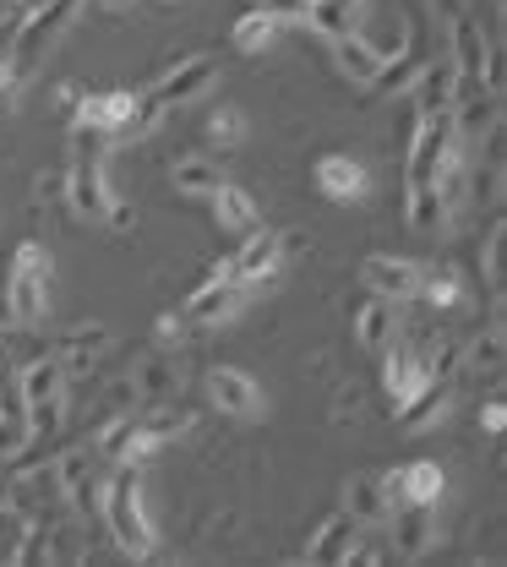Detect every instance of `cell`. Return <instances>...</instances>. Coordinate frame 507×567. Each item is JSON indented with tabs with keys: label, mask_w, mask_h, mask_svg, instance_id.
Returning <instances> with one entry per match:
<instances>
[{
	"label": "cell",
	"mask_w": 507,
	"mask_h": 567,
	"mask_svg": "<svg viewBox=\"0 0 507 567\" xmlns=\"http://www.w3.org/2000/svg\"><path fill=\"white\" fill-rule=\"evenodd\" d=\"M0 492H6V486H0ZM0 502H6V496H0Z\"/></svg>",
	"instance_id": "cell-41"
},
{
	"label": "cell",
	"mask_w": 507,
	"mask_h": 567,
	"mask_svg": "<svg viewBox=\"0 0 507 567\" xmlns=\"http://www.w3.org/2000/svg\"><path fill=\"white\" fill-rule=\"evenodd\" d=\"M55 486H61V496H66V507H72V513H93V507H99L104 481H99V464H93V453H87V447L61 453V464H55Z\"/></svg>",
	"instance_id": "cell-15"
},
{
	"label": "cell",
	"mask_w": 507,
	"mask_h": 567,
	"mask_svg": "<svg viewBox=\"0 0 507 567\" xmlns=\"http://www.w3.org/2000/svg\"><path fill=\"white\" fill-rule=\"evenodd\" d=\"M104 6H110V11H121V6H132V0H104Z\"/></svg>",
	"instance_id": "cell-40"
},
{
	"label": "cell",
	"mask_w": 507,
	"mask_h": 567,
	"mask_svg": "<svg viewBox=\"0 0 507 567\" xmlns=\"http://www.w3.org/2000/svg\"><path fill=\"white\" fill-rule=\"evenodd\" d=\"M50 251L39 240H22L11 251V268H6V322L11 328H44L50 317Z\"/></svg>",
	"instance_id": "cell-2"
},
{
	"label": "cell",
	"mask_w": 507,
	"mask_h": 567,
	"mask_svg": "<svg viewBox=\"0 0 507 567\" xmlns=\"http://www.w3.org/2000/svg\"><path fill=\"white\" fill-rule=\"evenodd\" d=\"M393 333H399V322H393V306L371 295V300L361 306V317H355V339H361L365 350L376 354L382 344H387V339H393Z\"/></svg>",
	"instance_id": "cell-25"
},
{
	"label": "cell",
	"mask_w": 507,
	"mask_h": 567,
	"mask_svg": "<svg viewBox=\"0 0 507 567\" xmlns=\"http://www.w3.org/2000/svg\"><path fill=\"white\" fill-rule=\"evenodd\" d=\"M208 142H214L218 153L240 147V142H246V110H235V104H218L214 121H208Z\"/></svg>",
	"instance_id": "cell-30"
},
{
	"label": "cell",
	"mask_w": 507,
	"mask_h": 567,
	"mask_svg": "<svg viewBox=\"0 0 507 567\" xmlns=\"http://www.w3.org/2000/svg\"><path fill=\"white\" fill-rule=\"evenodd\" d=\"M17 399H22V421H28L33 436L55 431V421H61V399H66V365H61L55 354L28 360L22 377H17Z\"/></svg>",
	"instance_id": "cell-5"
},
{
	"label": "cell",
	"mask_w": 507,
	"mask_h": 567,
	"mask_svg": "<svg viewBox=\"0 0 507 567\" xmlns=\"http://www.w3.org/2000/svg\"><path fill=\"white\" fill-rule=\"evenodd\" d=\"M486 284L503 289V224L486 235Z\"/></svg>",
	"instance_id": "cell-34"
},
{
	"label": "cell",
	"mask_w": 507,
	"mask_h": 567,
	"mask_svg": "<svg viewBox=\"0 0 507 567\" xmlns=\"http://www.w3.org/2000/svg\"><path fill=\"white\" fill-rule=\"evenodd\" d=\"M311 181H317V192H322L328 203H365V192H371L365 164L350 158V153H322L317 169H311Z\"/></svg>",
	"instance_id": "cell-14"
},
{
	"label": "cell",
	"mask_w": 507,
	"mask_h": 567,
	"mask_svg": "<svg viewBox=\"0 0 507 567\" xmlns=\"http://www.w3.org/2000/svg\"><path fill=\"white\" fill-rule=\"evenodd\" d=\"M355 540H361V524H355L350 513H333V518H328V524L311 535V546H306V563H350Z\"/></svg>",
	"instance_id": "cell-19"
},
{
	"label": "cell",
	"mask_w": 507,
	"mask_h": 567,
	"mask_svg": "<svg viewBox=\"0 0 507 567\" xmlns=\"http://www.w3.org/2000/svg\"><path fill=\"white\" fill-rule=\"evenodd\" d=\"M328 44H333L339 71H344L350 82H365V87H371V76H376L382 61H387V50H382V44H371L365 33H339V39H328Z\"/></svg>",
	"instance_id": "cell-17"
},
{
	"label": "cell",
	"mask_w": 507,
	"mask_h": 567,
	"mask_svg": "<svg viewBox=\"0 0 507 567\" xmlns=\"http://www.w3.org/2000/svg\"><path fill=\"white\" fill-rule=\"evenodd\" d=\"M6 365V360H0ZM6 393H11V382H6V371H0V410H6Z\"/></svg>",
	"instance_id": "cell-39"
},
{
	"label": "cell",
	"mask_w": 507,
	"mask_h": 567,
	"mask_svg": "<svg viewBox=\"0 0 507 567\" xmlns=\"http://www.w3.org/2000/svg\"><path fill=\"white\" fill-rule=\"evenodd\" d=\"M376 360H382V388H387V399L404 410V404H415L426 388H432V371H426V354L410 350L399 333L376 350Z\"/></svg>",
	"instance_id": "cell-8"
},
{
	"label": "cell",
	"mask_w": 507,
	"mask_h": 567,
	"mask_svg": "<svg viewBox=\"0 0 507 567\" xmlns=\"http://www.w3.org/2000/svg\"><path fill=\"white\" fill-rule=\"evenodd\" d=\"M186 328H192V322H186V317H180V311H164V317H158V328H153V333H158V339H164V344H169V339H186Z\"/></svg>",
	"instance_id": "cell-35"
},
{
	"label": "cell",
	"mask_w": 507,
	"mask_h": 567,
	"mask_svg": "<svg viewBox=\"0 0 507 567\" xmlns=\"http://www.w3.org/2000/svg\"><path fill=\"white\" fill-rule=\"evenodd\" d=\"M415 300H426V306H436V311H447V306L464 300V284L453 279V274H426V284H421Z\"/></svg>",
	"instance_id": "cell-32"
},
{
	"label": "cell",
	"mask_w": 507,
	"mask_h": 567,
	"mask_svg": "<svg viewBox=\"0 0 507 567\" xmlns=\"http://www.w3.org/2000/svg\"><path fill=\"white\" fill-rule=\"evenodd\" d=\"M421 66H426V61H421V50H404L399 61L387 55V61H382V71L371 76V93H404V87L421 76Z\"/></svg>",
	"instance_id": "cell-28"
},
{
	"label": "cell",
	"mask_w": 507,
	"mask_h": 567,
	"mask_svg": "<svg viewBox=\"0 0 507 567\" xmlns=\"http://www.w3.org/2000/svg\"><path fill=\"white\" fill-rule=\"evenodd\" d=\"M99 513L110 524V540L126 551V557H153L158 551V529H153V513H147L143 496V470L137 464H121L115 481L99 496Z\"/></svg>",
	"instance_id": "cell-1"
},
{
	"label": "cell",
	"mask_w": 507,
	"mask_h": 567,
	"mask_svg": "<svg viewBox=\"0 0 507 567\" xmlns=\"http://www.w3.org/2000/svg\"><path fill=\"white\" fill-rule=\"evenodd\" d=\"M240 306H246V289H240L235 279H224V274L214 268L208 284L186 300V311H180V317H186L192 328H224V322H235V317H240Z\"/></svg>",
	"instance_id": "cell-13"
},
{
	"label": "cell",
	"mask_w": 507,
	"mask_h": 567,
	"mask_svg": "<svg viewBox=\"0 0 507 567\" xmlns=\"http://www.w3.org/2000/svg\"><path fill=\"white\" fill-rule=\"evenodd\" d=\"M104 224H110V229H132V224H137V213L126 208L121 197H110V208H104Z\"/></svg>",
	"instance_id": "cell-36"
},
{
	"label": "cell",
	"mask_w": 507,
	"mask_h": 567,
	"mask_svg": "<svg viewBox=\"0 0 507 567\" xmlns=\"http://www.w3.org/2000/svg\"><path fill=\"white\" fill-rule=\"evenodd\" d=\"M218 181H224V175H218V164L208 153H186V158L169 164V192H175V197H208Z\"/></svg>",
	"instance_id": "cell-22"
},
{
	"label": "cell",
	"mask_w": 507,
	"mask_h": 567,
	"mask_svg": "<svg viewBox=\"0 0 507 567\" xmlns=\"http://www.w3.org/2000/svg\"><path fill=\"white\" fill-rule=\"evenodd\" d=\"M279 268H284V235L257 224V229H246V235H240V251H235L218 274H224V279H235L246 295H251V289H262L268 279H279Z\"/></svg>",
	"instance_id": "cell-7"
},
{
	"label": "cell",
	"mask_w": 507,
	"mask_h": 567,
	"mask_svg": "<svg viewBox=\"0 0 507 567\" xmlns=\"http://www.w3.org/2000/svg\"><path fill=\"white\" fill-rule=\"evenodd\" d=\"M382 492H387V513L393 507H432L436 513V502L447 492V475H442V464H432V458H415V464L387 470L382 475Z\"/></svg>",
	"instance_id": "cell-10"
},
{
	"label": "cell",
	"mask_w": 507,
	"mask_h": 567,
	"mask_svg": "<svg viewBox=\"0 0 507 567\" xmlns=\"http://www.w3.org/2000/svg\"><path fill=\"white\" fill-rule=\"evenodd\" d=\"M480 61H486V50H480L475 17H453V71H458V82H469L480 71Z\"/></svg>",
	"instance_id": "cell-26"
},
{
	"label": "cell",
	"mask_w": 507,
	"mask_h": 567,
	"mask_svg": "<svg viewBox=\"0 0 507 567\" xmlns=\"http://www.w3.org/2000/svg\"><path fill=\"white\" fill-rule=\"evenodd\" d=\"M104 350H110V328H104V322H82V328H72V333L61 339L55 360H61V365H66V377H72V371L99 365V354Z\"/></svg>",
	"instance_id": "cell-20"
},
{
	"label": "cell",
	"mask_w": 507,
	"mask_h": 567,
	"mask_svg": "<svg viewBox=\"0 0 507 567\" xmlns=\"http://www.w3.org/2000/svg\"><path fill=\"white\" fill-rule=\"evenodd\" d=\"M480 425H486V431H492V436H497V431H503V425H507V410H503V399H492V404H486V410H480Z\"/></svg>",
	"instance_id": "cell-37"
},
{
	"label": "cell",
	"mask_w": 507,
	"mask_h": 567,
	"mask_svg": "<svg viewBox=\"0 0 507 567\" xmlns=\"http://www.w3.org/2000/svg\"><path fill=\"white\" fill-rule=\"evenodd\" d=\"M279 33H284V17L273 11V6H257V11H246V17H235V50L240 55H268L273 44H279Z\"/></svg>",
	"instance_id": "cell-18"
},
{
	"label": "cell",
	"mask_w": 507,
	"mask_h": 567,
	"mask_svg": "<svg viewBox=\"0 0 507 567\" xmlns=\"http://www.w3.org/2000/svg\"><path fill=\"white\" fill-rule=\"evenodd\" d=\"M82 11V0H44V6H33L28 17H17V28H11V61H17V71H28L66 28H72V17Z\"/></svg>",
	"instance_id": "cell-6"
},
{
	"label": "cell",
	"mask_w": 507,
	"mask_h": 567,
	"mask_svg": "<svg viewBox=\"0 0 507 567\" xmlns=\"http://www.w3.org/2000/svg\"><path fill=\"white\" fill-rule=\"evenodd\" d=\"M132 393H143V404H164V399L175 393V365H164V360H143V365H137Z\"/></svg>",
	"instance_id": "cell-29"
},
{
	"label": "cell",
	"mask_w": 507,
	"mask_h": 567,
	"mask_svg": "<svg viewBox=\"0 0 507 567\" xmlns=\"http://www.w3.org/2000/svg\"><path fill=\"white\" fill-rule=\"evenodd\" d=\"M421 115H447L458 99V71L453 66H421Z\"/></svg>",
	"instance_id": "cell-24"
},
{
	"label": "cell",
	"mask_w": 507,
	"mask_h": 567,
	"mask_svg": "<svg viewBox=\"0 0 507 567\" xmlns=\"http://www.w3.org/2000/svg\"><path fill=\"white\" fill-rule=\"evenodd\" d=\"M464 365L480 371V377H497V371H503V328H486V333L464 350Z\"/></svg>",
	"instance_id": "cell-31"
},
{
	"label": "cell",
	"mask_w": 507,
	"mask_h": 567,
	"mask_svg": "<svg viewBox=\"0 0 507 567\" xmlns=\"http://www.w3.org/2000/svg\"><path fill=\"white\" fill-rule=\"evenodd\" d=\"M387 524H393V546H399V557H421V551L436 540L432 507H393Z\"/></svg>",
	"instance_id": "cell-21"
},
{
	"label": "cell",
	"mask_w": 507,
	"mask_h": 567,
	"mask_svg": "<svg viewBox=\"0 0 507 567\" xmlns=\"http://www.w3.org/2000/svg\"><path fill=\"white\" fill-rule=\"evenodd\" d=\"M158 104L147 99V93H126V87H115V93H82L76 99V132H99V137L110 142H126V137H143L158 126Z\"/></svg>",
	"instance_id": "cell-3"
},
{
	"label": "cell",
	"mask_w": 507,
	"mask_h": 567,
	"mask_svg": "<svg viewBox=\"0 0 507 567\" xmlns=\"http://www.w3.org/2000/svg\"><path fill=\"white\" fill-rule=\"evenodd\" d=\"M17 76H22V71H17V61H11V50H0V93H11Z\"/></svg>",
	"instance_id": "cell-38"
},
{
	"label": "cell",
	"mask_w": 507,
	"mask_h": 567,
	"mask_svg": "<svg viewBox=\"0 0 507 567\" xmlns=\"http://www.w3.org/2000/svg\"><path fill=\"white\" fill-rule=\"evenodd\" d=\"M28 442H33L28 421H22L17 410H0V464H6V458H17V453H22Z\"/></svg>",
	"instance_id": "cell-33"
},
{
	"label": "cell",
	"mask_w": 507,
	"mask_h": 567,
	"mask_svg": "<svg viewBox=\"0 0 507 567\" xmlns=\"http://www.w3.org/2000/svg\"><path fill=\"white\" fill-rule=\"evenodd\" d=\"M104 153H110V137H99V132H76L72 137V164H66L61 192H66L72 213H82V218H104L110 197H115L110 181H104Z\"/></svg>",
	"instance_id": "cell-4"
},
{
	"label": "cell",
	"mask_w": 507,
	"mask_h": 567,
	"mask_svg": "<svg viewBox=\"0 0 507 567\" xmlns=\"http://www.w3.org/2000/svg\"><path fill=\"white\" fill-rule=\"evenodd\" d=\"M208 203H214V218H218L224 235H246V229L262 224V213H257V203H251V192L235 186V181H218L214 192H208Z\"/></svg>",
	"instance_id": "cell-16"
},
{
	"label": "cell",
	"mask_w": 507,
	"mask_h": 567,
	"mask_svg": "<svg viewBox=\"0 0 507 567\" xmlns=\"http://www.w3.org/2000/svg\"><path fill=\"white\" fill-rule=\"evenodd\" d=\"M208 399H214L218 415H229V421H262L268 415V399H262L257 377L240 371V365H214L208 371Z\"/></svg>",
	"instance_id": "cell-9"
},
{
	"label": "cell",
	"mask_w": 507,
	"mask_h": 567,
	"mask_svg": "<svg viewBox=\"0 0 507 567\" xmlns=\"http://www.w3.org/2000/svg\"><path fill=\"white\" fill-rule=\"evenodd\" d=\"M361 284L376 295V300L404 306V300H415V295H421L426 268H421V262H410V257H365V262H361Z\"/></svg>",
	"instance_id": "cell-12"
},
{
	"label": "cell",
	"mask_w": 507,
	"mask_h": 567,
	"mask_svg": "<svg viewBox=\"0 0 507 567\" xmlns=\"http://www.w3.org/2000/svg\"><path fill=\"white\" fill-rule=\"evenodd\" d=\"M344 513H350L355 524H387L382 475H350V486H344Z\"/></svg>",
	"instance_id": "cell-23"
},
{
	"label": "cell",
	"mask_w": 507,
	"mask_h": 567,
	"mask_svg": "<svg viewBox=\"0 0 507 567\" xmlns=\"http://www.w3.org/2000/svg\"><path fill=\"white\" fill-rule=\"evenodd\" d=\"M137 425H143L158 447H164V442L186 436V431L197 425V415H192V410H169V404H147V415H137Z\"/></svg>",
	"instance_id": "cell-27"
},
{
	"label": "cell",
	"mask_w": 507,
	"mask_h": 567,
	"mask_svg": "<svg viewBox=\"0 0 507 567\" xmlns=\"http://www.w3.org/2000/svg\"><path fill=\"white\" fill-rule=\"evenodd\" d=\"M214 82H218V61H214V55H186V61H175V66H169L158 82H153V87H147V99H153L158 110H180V104L203 99Z\"/></svg>",
	"instance_id": "cell-11"
}]
</instances>
